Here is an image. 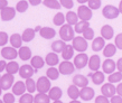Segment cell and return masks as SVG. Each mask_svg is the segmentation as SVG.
Listing matches in <instances>:
<instances>
[{
	"mask_svg": "<svg viewBox=\"0 0 122 103\" xmlns=\"http://www.w3.org/2000/svg\"><path fill=\"white\" fill-rule=\"evenodd\" d=\"M1 56L5 59H9V61H14L16 57H18V52L15 47H4L1 49Z\"/></svg>",
	"mask_w": 122,
	"mask_h": 103,
	"instance_id": "cell-11",
	"label": "cell"
},
{
	"mask_svg": "<svg viewBox=\"0 0 122 103\" xmlns=\"http://www.w3.org/2000/svg\"><path fill=\"white\" fill-rule=\"evenodd\" d=\"M83 37L86 41H92V38H94V30L91 27H89L86 30L83 31Z\"/></svg>",
	"mask_w": 122,
	"mask_h": 103,
	"instance_id": "cell-44",
	"label": "cell"
},
{
	"mask_svg": "<svg viewBox=\"0 0 122 103\" xmlns=\"http://www.w3.org/2000/svg\"><path fill=\"white\" fill-rule=\"evenodd\" d=\"M49 98H51V100H53V101H56V100H59L61 98H62V95H63V92H62V90L59 88H57V86H55V88H52L51 90H49Z\"/></svg>",
	"mask_w": 122,
	"mask_h": 103,
	"instance_id": "cell-29",
	"label": "cell"
},
{
	"mask_svg": "<svg viewBox=\"0 0 122 103\" xmlns=\"http://www.w3.org/2000/svg\"><path fill=\"white\" fill-rule=\"evenodd\" d=\"M95 103H110V101H109V98L102 94V95H99L95 99Z\"/></svg>",
	"mask_w": 122,
	"mask_h": 103,
	"instance_id": "cell-48",
	"label": "cell"
},
{
	"mask_svg": "<svg viewBox=\"0 0 122 103\" xmlns=\"http://www.w3.org/2000/svg\"><path fill=\"white\" fill-rule=\"evenodd\" d=\"M117 93H118L120 96H122V83H120V84L117 86Z\"/></svg>",
	"mask_w": 122,
	"mask_h": 103,
	"instance_id": "cell-55",
	"label": "cell"
},
{
	"mask_svg": "<svg viewBox=\"0 0 122 103\" xmlns=\"http://www.w3.org/2000/svg\"><path fill=\"white\" fill-rule=\"evenodd\" d=\"M16 8L12 7H6L2 10H0V17L2 21H9L11 19L15 18L16 16Z\"/></svg>",
	"mask_w": 122,
	"mask_h": 103,
	"instance_id": "cell-10",
	"label": "cell"
},
{
	"mask_svg": "<svg viewBox=\"0 0 122 103\" xmlns=\"http://www.w3.org/2000/svg\"><path fill=\"white\" fill-rule=\"evenodd\" d=\"M100 66H101L100 56H99V55L91 56V57H90V59H89V67H90V70L96 72V71H99Z\"/></svg>",
	"mask_w": 122,
	"mask_h": 103,
	"instance_id": "cell-15",
	"label": "cell"
},
{
	"mask_svg": "<svg viewBox=\"0 0 122 103\" xmlns=\"http://www.w3.org/2000/svg\"><path fill=\"white\" fill-rule=\"evenodd\" d=\"M120 14V10L119 8L112 6V5H107L103 8L102 10V15L105 17L107 19H115Z\"/></svg>",
	"mask_w": 122,
	"mask_h": 103,
	"instance_id": "cell-4",
	"label": "cell"
},
{
	"mask_svg": "<svg viewBox=\"0 0 122 103\" xmlns=\"http://www.w3.org/2000/svg\"><path fill=\"white\" fill-rule=\"evenodd\" d=\"M65 16L62 14V12H57L55 16H54V19H53V22L54 25L56 26H63L64 22H65Z\"/></svg>",
	"mask_w": 122,
	"mask_h": 103,
	"instance_id": "cell-39",
	"label": "cell"
},
{
	"mask_svg": "<svg viewBox=\"0 0 122 103\" xmlns=\"http://www.w3.org/2000/svg\"><path fill=\"white\" fill-rule=\"evenodd\" d=\"M28 9V2L26 0H20L17 2V6H16V10L18 12H25V11Z\"/></svg>",
	"mask_w": 122,
	"mask_h": 103,
	"instance_id": "cell-41",
	"label": "cell"
},
{
	"mask_svg": "<svg viewBox=\"0 0 122 103\" xmlns=\"http://www.w3.org/2000/svg\"><path fill=\"white\" fill-rule=\"evenodd\" d=\"M54 103H63L62 101H59V100H56V101H54Z\"/></svg>",
	"mask_w": 122,
	"mask_h": 103,
	"instance_id": "cell-60",
	"label": "cell"
},
{
	"mask_svg": "<svg viewBox=\"0 0 122 103\" xmlns=\"http://www.w3.org/2000/svg\"><path fill=\"white\" fill-rule=\"evenodd\" d=\"M87 1H89V0H77V2H80L81 5H84L85 2H87Z\"/></svg>",
	"mask_w": 122,
	"mask_h": 103,
	"instance_id": "cell-57",
	"label": "cell"
},
{
	"mask_svg": "<svg viewBox=\"0 0 122 103\" xmlns=\"http://www.w3.org/2000/svg\"><path fill=\"white\" fill-rule=\"evenodd\" d=\"M36 85L39 93H47L51 90V80L47 76H41L36 82Z\"/></svg>",
	"mask_w": 122,
	"mask_h": 103,
	"instance_id": "cell-2",
	"label": "cell"
},
{
	"mask_svg": "<svg viewBox=\"0 0 122 103\" xmlns=\"http://www.w3.org/2000/svg\"><path fill=\"white\" fill-rule=\"evenodd\" d=\"M74 28L72 27V25L66 24V25L61 26L59 29V37L63 39L64 41H70L74 39Z\"/></svg>",
	"mask_w": 122,
	"mask_h": 103,
	"instance_id": "cell-1",
	"label": "cell"
},
{
	"mask_svg": "<svg viewBox=\"0 0 122 103\" xmlns=\"http://www.w3.org/2000/svg\"><path fill=\"white\" fill-rule=\"evenodd\" d=\"M114 35V30L110 25H104L101 28V36L103 37L104 39H111Z\"/></svg>",
	"mask_w": 122,
	"mask_h": 103,
	"instance_id": "cell-19",
	"label": "cell"
},
{
	"mask_svg": "<svg viewBox=\"0 0 122 103\" xmlns=\"http://www.w3.org/2000/svg\"><path fill=\"white\" fill-rule=\"evenodd\" d=\"M77 15L78 18L81 20H84V21H89L90 19L92 18L93 12L92 9L89 7V6H84V5H81L77 9Z\"/></svg>",
	"mask_w": 122,
	"mask_h": 103,
	"instance_id": "cell-3",
	"label": "cell"
},
{
	"mask_svg": "<svg viewBox=\"0 0 122 103\" xmlns=\"http://www.w3.org/2000/svg\"><path fill=\"white\" fill-rule=\"evenodd\" d=\"M75 65L73 64V63H71L70 61H64V62H62L61 64H59V73L63 74V75H70V74H72L73 72L75 71Z\"/></svg>",
	"mask_w": 122,
	"mask_h": 103,
	"instance_id": "cell-9",
	"label": "cell"
},
{
	"mask_svg": "<svg viewBox=\"0 0 122 103\" xmlns=\"http://www.w3.org/2000/svg\"><path fill=\"white\" fill-rule=\"evenodd\" d=\"M70 103H81L80 101H76V100H73V101H71Z\"/></svg>",
	"mask_w": 122,
	"mask_h": 103,
	"instance_id": "cell-59",
	"label": "cell"
},
{
	"mask_svg": "<svg viewBox=\"0 0 122 103\" xmlns=\"http://www.w3.org/2000/svg\"><path fill=\"white\" fill-rule=\"evenodd\" d=\"M115 46L122 51V33L115 37Z\"/></svg>",
	"mask_w": 122,
	"mask_h": 103,
	"instance_id": "cell-49",
	"label": "cell"
},
{
	"mask_svg": "<svg viewBox=\"0 0 122 103\" xmlns=\"http://www.w3.org/2000/svg\"><path fill=\"white\" fill-rule=\"evenodd\" d=\"M35 29H31V28H27V29L24 30V33H22V41L28 43V41H31L35 38Z\"/></svg>",
	"mask_w": 122,
	"mask_h": 103,
	"instance_id": "cell-30",
	"label": "cell"
},
{
	"mask_svg": "<svg viewBox=\"0 0 122 103\" xmlns=\"http://www.w3.org/2000/svg\"><path fill=\"white\" fill-rule=\"evenodd\" d=\"M72 41H73L72 45H73V47H74L75 51L80 52V53H84V52L87 49V41H86V39L83 38V37H81V36L74 37V39Z\"/></svg>",
	"mask_w": 122,
	"mask_h": 103,
	"instance_id": "cell-5",
	"label": "cell"
},
{
	"mask_svg": "<svg viewBox=\"0 0 122 103\" xmlns=\"http://www.w3.org/2000/svg\"><path fill=\"white\" fill-rule=\"evenodd\" d=\"M28 1H29V4L31 6H38V5H41L43 2L41 0H28Z\"/></svg>",
	"mask_w": 122,
	"mask_h": 103,
	"instance_id": "cell-52",
	"label": "cell"
},
{
	"mask_svg": "<svg viewBox=\"0 0 122 103\" xmlns=\"http://www.w3.org/2000/svg\"><path fill=\"white\" fill-rule=\"evenodd\" d=\"M89 76L92 78L93 83L96 84V85L102 84V83L104 82V78H105L104 73H102V72H100V71H96L95 73H93V74H89Z\"/></svg>",
	"mask_w": 122,
	"mask_h": 103,
	"instance_id": "cell-21",
	"label": "cell"
},
{
	"mask_svg": "<svg viewBox=\"0 0 122 103\" xmlns=\"http://www.w3.org/2000/svg\"><path fill=\"white\" fill-rule=\"evenodd\" d=\"M14 74H10V73H7V74H4L1 78H0V86L2 90H9L11 88V85L14 84Z\"/></svg>",
	"mask_w": 122,
	"mask_h": 103,
	"instance_id": "cell-8",
	"label": "cell"
},
{
	"mask_svg": "<svg viewBox=\"0 0 122 103\" xmlns=\"http://www.w3.org/2000/svg\"><path fill=\"white\" fill-rule=\"evenodd\" d=\"M10 41V44L12 47L15 48H20L21 47V44H22V36H20L19 34H12L11 37L9 38Z\"/></svg>",
	"mask_w": 122,
	"mask_h": 103,
	"instance_id": "cell-23",
	"label": "cell"
},
{
	"mask_svg": "<svg viewBox=\"0 0 122 103\" xmlns=\"http://www.w3.org/2000/svg\"><path fill=\"white\" fill-rule=\"evenodd\" d=\"M9 41V36L6 31H0V46H5Z\"/></svg>",
	"mask_w": 122,
	"mask_h": 103,
	"instance_id": "cell-45",
	"label": "cell"
},
{
	"mask_svg": "<svg viewBox=\"0 0 122 103\" xmlns=\"http://www.w3.org/2000/svg\"><path fill=\"white\" fill-rule=\"evenodd\" d=\"M59 2L62 5V7L66 8V9H72L73 6H74L73 0H59Z\"/></svg>",
	"mask_w": 122,
	"mask_h": 103,
	"instance_id": "cell-46",
	"label": "cell"
},
{
	"mask_svg": "<svg viewBox=\"0 0 122 103\" xmlns=\"http://www.w3.org/2000/svg\"><path fill=\"white\" fill-rule=\"evenodd\" d=\"M45 64V61L43 58H41V56H34V57H31V61H30V65L35 68L36 71L41 70V67L44 66Z\"/></svg>",
	"mask_w": 122,
	"mask_h": 103,
	"instance_id": "cell-25",
	"label": "cell"
},
{
	"mask_svg": "<svg viewBox=\"0 0 122 103\" xmlns=\"http://www.w3.org/2000/svg\"><path fill=\"white\" fill-rule=\"evenodd\" d=\"M8 7V0H0V10Z\"/></svg>",
	"mask_w": 122,
	"mask_h": 103,
	"instance_id": "cell-51",
	"label": "cell"
},
{
	"mask_svg": "<svg viewBox=\"0 0 122 103\" xmlns=\"http://www.w3.org/2000/svg\"><path fill=\"white\" fill-rule=\"evenodd\" d=\"M94 94H95L94 90L89 88V86L82 88V90L80 91V98H81L83 101H90V100H92Z\"/></svg>",
	"mask_w": 122,
	"mask_h": 103,
	"instance_id": "cell-13",
	"label": "cell"
},
{
	"mask_svg": "<svg viewBox=\"0 0 122 103\" xmlns=\"http://www.w3.org/2000/svg\"><path fill=\"white\" fill-rule=\"evenodd\" d=\"M6 66H7V63L5 61H0V73L4 70H6Z\"/></svg>",
	"mask_w": 122,
	"mask_h": 103,
	"instance_id": "cell-53",
	"label": "cell"
},
{
	"mask_svg": "<svg viewBox=\"0 0 122 103\" xmlns=\"http://www.w3.org/2000/svg\"><path fill=\"white\" fill-rule=\"evenodd\" d=\"M67 94L72 100H77L80 98V90L78 86H76L75 84L71 85L70 88H67Z\"/></svg>",
	"mask_w": 122,
	"mask_h": 103,
	"instance_id": "cell-28",
	"label": "cell"
},
{
	"mask_svg": "<svg viewBox=\"0 0 122 103\" xmlns=\"http://www.w3.org/2000/svg\"><path fill=\"white\" fill-rule=\"evenodd\" d=\"M59 70L55 68L54 66H51L46 72V76L49 78V80H57L59 76Z\"/></svg>",
	"mask_w": 122,
	"mask_h": 103,
	"instance_id": "cell-36",
	"label": "cell"
},
{
	"mask_svg": "<svg viewBox=\"0 0 122 103\" xmlns=\"http://www.w3.org/2000/svg\"><path fill=\"white\" fill-rule=\"evenodd\" d=\"M73 83H74L76 86L78 88H85V86H87L89 84V80H87V77L86 76H83L81 74H77V75H75L74 78H73Z\"/></svg>",
	"mask_w": 122,
	"mask_h": 103,
	"instance_id": "cell-17",
	"label": "cell"
},
{
	"mask_svg": "<svg viewBox=\"0 0 122 103\" xmlns=\"http://www.w3.org/2000/svg\"><path fill=\"white\" fill-rule=\"evenodd\" d=\"M62 57L64 58V61H70L72 57H74V47H73V45H66V47L62 52Z\"/></svg>",
	"mask_w": 122,
	"mask_h": 103,
	"instance_id": "cell-24",
	"label": "cell"
},
{
	"mask_svg": "<svg viewBox=\"0 0 122 103\" xmlns=\"http://www.w3.org/2000/svg\"><path fill=\"white\" fill-rule=\"evenodd\" d=\"M65 47H66V45H65V41H64L63 39L55 41L52 44V49H53V52H55V53H62Z\"/></svg>",
	"mask_w": 122,
	"mask_h": 103,
	"instance_id": "cell-32",
	"label": "cell"
},
{
	"mask_svg": "<svg viewBox=\"0 0 122 103\" xmlns=\"http://www.w3.org/2000/svg\"><path fill=\"white\" fill-rule=\"evenodd\" d=\"M117 48L118 47L114 44H107L103 49V55L105 57H107V58H110V57H112L117 53Z\"/></svg>",
	"mask_w": 122,
	"mask_h": 103,
	"instance_id": "cell-27",
	"label": "cell"
},
{
	"mask_svg": "<svg viewBox=\"0 0 122 103\" xmlns=\"http://www.w3.org/2000/svg\"><path fill=\"white\" fill-rule=\"evenodd\" d=\"M1 91H2V88H1V86H0V95H1Z\"/></svg>",
	"mask_w": 122,
	"mask_h": 103,
	"instance_id": "cell-61",
	"label": "cell"
},
{
	"mask_svg": "<svg viewBox=\"0 0 122 103\" xmlns=\"http://www.w3.org/2000/svg\"><path fill=\"white\" fill-rule=\"evenodd\" d=\"M26 91H27L26 83H24L21 81H18L12 86V92H14L15 95H22V94H25Z\"/></svg>",
	"mask_w": 122,
	"mask_h": 103,
	"instance_id": "cell-16",
	"label": "cell"
},
{
	"mask_svg": "<svg viewBox=\"0 0 122 103\" xmlns=\"http://www.w3.org/2000/svg\"><path fill=\"white\" fill-rule=\"evenodd\" d=\"M45 62L47 63V65L49 66H55L58 64V56H57V53L53 52V53H48L46 57H45Z\"/></svg>",
	"mask_w": 122,
	"mask_h": 103,
	"instance_id": "cell-22",
	"label": "cell"
},
{
	"mask_svg": "<svg viewBox=\"0 0 122 103\" xmlns=\"http://www.w3.org/2000/svg\"><path fill=\"white\" fill-rule=\"evenodd\" d=\"M65 18H66V21L67 24H70V25L72 26H74L76 25L78 22V15L77 14H75L74 11H68L66 14V16H65Z\"/></svg>",
	"mask_w": 122,
	"mask_h": 103,
	"instance_id": "cell-31",
	"label": "cell"
},
{
	"mask_svg": "<svg viewBox=\"0 0 122 103\" xmlns=\"http://www.w3.org/2000/svg\"><path fill=\"white\" fill-rule=\"evenodd\" d=\"M43 4H44L45 7L49 8V9H57V10H58L59 8L62 7L61 2L57 1V0H44Z\"/></svg>",
	"mask_w": 122,
	"mask_h": 103,
	"instance_id": "cell-37",
	"label": "cell"
},
{
	"mask_svg": "<svg viewBox=\"0 0 122 103\" xmlns=\"http://www.w3.org/2000/svg\"><path fill=\"white\" fill-rule=\"evenodd\" d=\"M0 78H1V76H0Z\"/></svg>",
	"mask_w": 122,
	"mask_h": 103,
	"instance_id": "cell-63",
	"label": "cell"
},
{
	"mask_svg": "<svg viewBox=\"0 0 122 103\" xmlns=\"http://www.w3.org/2000/svg\"><path fill=\"white\" fill-rule=\"evenodd\" d=\"M89 56L86 55L85 53H80L78 55H76L74 57V65L76 68L82 70L84 68L87 64H89Z\"/></svg>",
	"mask_w": 122,
	"mask_h": 103,
	"instance_id": "cell-6",
	"label": "cell"
},
{
	"mask_svg": "<svg viewBox=\"0 0 122 103\" xmlns=\"http://www.w3.org/2000/svg\"><path fill=\"white\" fill-rule=\"evenodd\" d=\"M119 10H120V12L122 14V0H121V2L119 4Z\"/></svg>",
	"mask_w": 122,
	"mask_h": 103,
	"instance_id": "cell-58",
	"label": "cell"
},
{
	"mask_svg": "<svg viewBox=\"0 0 122 103\" xmlns=\"http://www.w3.org/2000/svg\"><path fill=\"white\" fill-rule=\"evenodd\" d=\"M122 80V72H113L112 74L109 75V82L110 83H119Z\"/></svg>",
	"mask_w": 122,
	"mask_h": 103,
	"instance_id": "cell-38",
	"label": "cell"
},
{
	"mask_svg": "<svg viewBox=\"0 0 122 103\" xmlns=\"http://www.w3.org/2000/svg\"><path fill=\"white\" fill-rule=\"evenodd\" d=\"M101 92L103 94L104 96H107V98H112L113 95H115V93H117V88H115L114 85L112 84V83H107V84H104L101 88Z\"/></svg>",
	"mask_w": 122,
	"mask_h": 103,
	"instance_id": "cell-12",
	"label": "cell"
},
{
	"mask_svg": "<svg viewBox=\"0 0 122 103\" xmlns=\"http://www.w3.org/2000/svg\"><path fill=\"white\" fill-rule=\"evenodd\" d=\"M102 68H103V72L107 74H112L114 72V70L117 68V64L113 59L107 58L103 62V65H102Z\"/></svg>",
	"mask_w": 122,
	"mask_h": 103,
	"instance_id": "cell-14",
	"label": "cell"
},
{
	"mask_svg": "<svg viewBox=\"0 0 122 103\" xmlns=\"http://www.w3.org/2000/svg\"><path fill=\"white\" fill-rule=\"evenodd\" d=\"M41 36L45 39H51V38H54L56 35V31L51 27H43L39 31Z\"/></svg>",
	"mask_w": 122,
	"mask_h": 103,
	"instance_id": "cell-20",
	"label": "cell"
},
{
	"mask_svg": "<svg viewBox=\"0 0 122 103\" xmlns=\"http://www.w3.org/2000/svg\"><path fill=\"white\" fill-rule=\"evenodd\" d=\"M19 65L18 63L15 62V61H10L9 63H7V66H6V71L7 73H10V74H16L19 72Z\"/></svg>",
	"mask_w": 122,
	"mask_h": 103,
	"instance_id": "cell-33",
	"label": "cell"
},
{
	"mask_svg": "<svg viewBox=\"0 0 122 103\" xmlns=\"http://www.w3.org/2000/svg\"><path fill=\"white\" fill-rule=\"evenodd\" d=\"M25 83H26L27 91H28L29 93H33V92H35V91L37 90V85H36V82L34 81L31 77H30V78H27Z\"/></svg>",
	"mask_w": 122,
	"mask_h": 103,
	"instance_id": "cell-40",
	"label": "cell"
},
{
	"mask_svg": "<svg viewBox=\"0 0 122 103\" xmlns=\"http://www.w3.org/2000/svg\"><path fill=\"white\" fill-rule=\"evenodd\" d=\"M34 98L35 96L31 95V93H26V94H22L19 103H34Z\"/></svg>",
	"mask_w": 122,
	"mask_h": 103,
	"instance_id": "cell-42",
	"label": "cell"
},
{
	"mask_svg": "<svg viewBox=\"0 0 122 103\" xmlns=\"http://www.w3.org/2000/svg\"><path fill=\"white\" fill-rule=\"evenodd\" d=\"M41 28H43L41 26H37V27L35 28V31H36V33H38V31H41Z\"/></svg>",
	"mask_w": 122,
	"mask_h": 103,
	"instance_id": "cell-56",
	"label": "cell"
},
{
	"mask_svg": "<svg viewBox=\"0 0 122 103\" xmlns=\"http://www.w3.org/2000/svg\"><path fill=\"white\" fill-rule=\"evenodd\" d=\"M111 103H122V96H120L118 94V95H113L111 98V101H110Z\"/></svg>",
	"mask_w": 122,
	"mask_h": 103,
	"instance_id": "cell-50",
	"label": "cell"
},
{
	"mask_svg": "<svg viewBox=\"0 0 122 103\" xmlns=\"http://www.w3.org/2000/svg\"><path fill=\"white\" fill-rule=\"evenodd\" d=\"M36 72H37V71L35 70L31 65H29V64H25V65L20 66L18 73H19V75H20V77L27 80V78H30V77L33 76Z\"/></svg>",
	"mask_w": 122,
	"mask_h": 103,
	"instance_id": "cell-7",
	"label": "cell"
},
{
	"mask_svg": "<svg viewBox=\"0 0 122 103\" xmlns=\"http://www.w3.org/2000/svg\"><path fill=\"white\" fill-rule=\"evenodd\" d=\"M117 68H118L120 72H122V57L119 58L118 62H117Z\"/></svg>",
	"mask_w": 122,
	"mask_h": 103,
	"instance_id": "cell-54",
	"label": "cell"
},
{
	"mask_svg": "<svg viewBox=\"0 0 122 103\" xmlns=\"http://www.w3.org/2000/svg\"><path fill=\"white\" fill-rule=\"evenodd\" d=\"M101 4H102L101 0H89V1H87V5H89V7L91 8L92 10L99 9V8L101 7Z\"/></svg>",
	"mask_w": 122,
	"mask_h": 103,
	"instance_id": "cell-43",
	"label": "cell"
},
{
	"mask_svg": "<svg viewBox=\"0 0 122 103\" xmlns=\"http://www.w3.org/2000/svg\"><path fill=\"white\" fill-rule=\"evenodd\" d=\"M0 103H5L4 101H2V100H0Z\"/></svg>",
	"mask_w": 122,
	"mask_h": 103,
	"instance_id": "cell-62",
	"label": "cell"
},
{
	"mask_svg": "<svg viewBox=\"0 0 122 103\" xmlns=\"http://www.w3.org/2000/svg\"><path fill=\"white\" fill-rule=\"evenodd\" d=\"M4 102L5 103H14L15 102V96L11 93H6L4 95Z\"/></svg>",
	"mask_w": 122,
	"mask_h": 103,
	"instance_id": "cell-47",
	"label": "cell"
},
{
	"mask_svg": "<svg viewBox=\"0 0 122 103\" xmlns=\"http://www.w3.org/2000/svg\"><path fill=\"white\" fill-rule=\"evenodd\" d=\"M18 57H20V59H22V61H28L29 58H31L30 48L27 46H21L18 51Z\"/></svg>",
	"mask_w": 122,
	"mask_h": 103,
	"instance_id": "cell-18",
	"label": "cell"
},
{
	"mask_svg": "<svg viewBox=\"0 0 122 103\" xmlns=\"http://www.w3.org/2000/svg\"><path fill=\"white\" fill-rule=\"evenodd\" d=\"M90 27V22L89 21H84V20H81V21H78L76 25H75V33L77 34H83L84 30H86L87 28Z\"/></svg>",
	"mask_w": 122,
	"mask_h": 103,
	"instance_id": "cell-34",
	"label": "cell"
},
{
	"mask_svg": "<svg viewBox=\"0 0 122 103\" xmlns=\"http://www.w3.org/2000/svg\"><path fill=\"white\" fill-rule=\"evenodd\" d=\"M105 46V43H104V38L103 37H97V38H94V41L92 43V49L94 52H100L102 48Z\"/></svg>",
	"mask_w": 122,
	"mask_h": 103,
	"instance_id": "cell-26",
	"label": "cell"
},
{
	"mask_svg": "<svg viewBox=\"0 0 122 103\" xmlns=\"http://www.w3.org/2000/svg\"><path fill=\"white\" fill-rule=\"evenodd\" d=\"M51 98L46 93H38L37 95L34 98V103H49Z\"/></svg>",
	"mask_w": 122,
	"mask_h": 103,
	"instance_id": "cell-35",
	"label": "cell"
}]
</instances>
